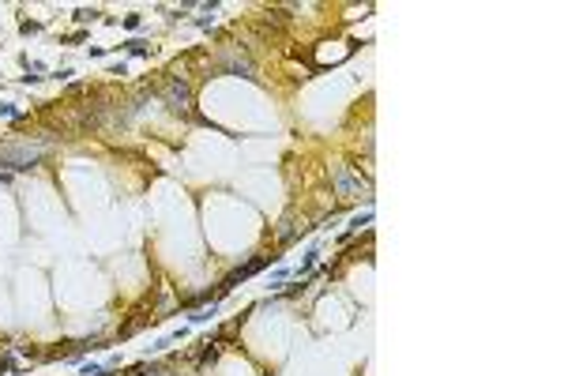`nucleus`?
<instances>
[{
  "instance_id": "f257e3e1",
  "label": "nucleus",
  "mask_w": 564,
  "mask_h": 376,
  "mask_svg": "<svg viewBox=\"0 0 564 376\" xmlns=\"http://www.w3.org/2000/svg\"><path fill=\"white\" fill-rule=\"evenodd\" d=\"M45 147H0V166H8V170H30L34 162H42Z\"/></svg>"
},
{
  "instance_id": "f03ea898",
  "label": "nucleus",
  "mask_w": 564,
  "mask_h": 376,
  "mask_svg": "<svg viewBox=\"0 0 564 376\" xmlns=\"http://www.w3.org/2000/svg\"><path fill=\"white\" fill-rule=\"evenodd\" d=\"M162 98H166V105H169V109H177V113H188V109H192V94H188V83H184L181 75L166 79Z\"/></svg>"
},
{
  "instance_id": "7ed1b4c3",
  "label": "nucleus",
  "mask_w": 564,
  "mask_h": 376,
  "mask_svg": "<svg viewBox=\"0 0 564 376\" xmlns=\"http://www.w3.org/2000/svg\"><path fill=\"white\" fill-rule=\"evenodd\" d=\"M331 181H335V192H338V196H361V192H369L365 181H361V177H350L342 166L331 173Z\"/></svg>"
},
{
  "instance_id": "20e7f679",
  "label": "nucleus",
  "mask_w": 564,
  "mask_h": 376,
  "mask_svg": "<svg viewBox=\"0 0 564 376\" xmlns=\"http://www.w3.org/2000/svg\"><path fill=\"white\" fill-rule=\"evenodd\" d=\"M264 263H267V260H252V263H248V267H241V271H233V275H229V278H226V282H222V290H233V286H237V282H245V278H248V275H256V271H260Z\"/></svg>"
},
{
  "instance_id": "39448f33",
  "label": "nucleus",
  "mask_w": 564,
  "mask_h": 376,
  "mask_svg": "<svg viewBox=\"0 0 564 376\" xmlns=\"http://www.w3.org/2000/svg\"><path fill=\"white\" fill-rule=\"evenodd\" d=\"M124 49L132 53V57H151V49H147V45H143L140 38H132V42H124Z\"/></svg>"
},
{
  "instance_id": "423d86ee",
  "label": "nucleus",
  "mask_w": 564,
  "mask_h": 376,
  "mask_svg": "<svg viewBox=\"0 0 564 376\" xmlns=\"http://www.w3.org/2000/svg\"><path fill=\"white\" fill-rule=\"evenodd\" d=\"M214 312H218V305H211V308H199V312H192V324H207V320H214Z\"/></svg>"
},
{
  "instance_id": "0eeeda50",
  "label": "nucleus",
  "mask_w": 564,
  "mask_h": 376,
  "mask_svg": "<svg viewBox=\"0 0 564 376\" xmlns=\"http://www.w3.org/2000/svg\"><path fill=\"white\" fill-rule=\"evenodd\" d=\"M369 218H372V211H365V215H357V218L350 222V233H357V230H361V226L369 222ZM350 233H346V237H350ZM346 237H342V241H346Z\"/></svg>"
},
{
  "instance_id": "6e6552de",
  "label": "nucleus",
  "mask_w": 564,
  "mask_h": 376,
  "mask_svg": "<svg viewBox=\"0 0 564 376\" xmlns=\"http://www.w3.org/2000/svg\"><path fill=\"white\" fill-rule=\"evenodd\" d=\"M90 19H98V12H87V8L75 12V23H90Z\"/></svg>"
},
{
  "instance_id": "1a4fd4ad",
  "label": "nucleus",
  "mask_w": 564,
  "mask_h": 376,
  "mask_svg": "<svg viewBox=\"0 0 564 376\" xmlns=\"http://www.w3.org/2000/svg\"><path fill=\"white\" fill-rule=\"evenodd\" d=\"M214 8H218V4H207V12H214ZM196 23H199V27H211V23H214V15H211V19H207V15H199Z\"/></svg>"
},
{
  "instance_id": "9d476101",
  "label": "nucleus",
  "mask_w": 564,
  "mask_h": 376,
  "mask_svg": "<svg viewBox=\"0 0 564 376\" xmlns=\"http://www.w3.org/2000/svg\"><path fill=\"white\" fill-rule=\"evenodd\" d=\"M140 23H143V15H124V27H128V30H136Z\"/></svg>"
},
{
  "instance_id": "9b49d317",
  "label": "nucleus",
  "mask_w": 564,
  "mask_h": 376,
  "mask_svg": "<svg viewBox=\"0 0 564 376\" xmlns=\"http://www.w3.org/2000/svg\"><path fill=\"white\" fill-rule=\"evenodd\" d=\"M0 117H23V113H19L15 105H0Z\"/></svg>"
},
{
  "instance_id": "f8f14e48",
  "label": "nucleus",
  "mask_w": 564,
  "mask_h": 376,
  "mask_svg": "<svg viewBox=\"0 0 564 376\" xmlns=\"http://www.w3.org/2000/svg\"><path fill=\"white\" fill-rule=\"evenodd\" d=\"M4 181H8V173H0V185H4Z\"/></svg>"
}]
</instances>
